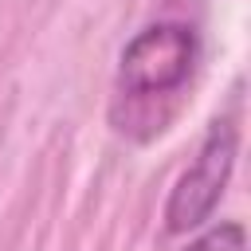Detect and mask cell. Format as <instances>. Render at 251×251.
Returning <instances> with one entry per match:
<instances>
[{"label":"cell","instance_id":"cell-1","mask_svg":"<svg viewBox=\"0 0 251 251\" xmlns=\"http://www.w3.org/2000/svg\"><path fill=\"white\" fill-rule=\"evenodd\" d=\"M200 59V35L184 20L145 24L118 55V98L149 102L176 94Z\"/></svg>","mask_w":251,"mask_h":251},{"label":"cell","instance_id":"cell-2","mask_svg":"<svg viewBox=\"0 0 251 251\" xmlns=\"http://www.w3.org/2000/svg\"><path fill=\"white\" fill-rule=\"evenodd\" d=\"M235 169V126L231 122H212V129L200 141L196 161L176 176L169 200H165V227L169 231H188L212 220L227 180Z\"/></svg>","mask_w":251,"mask_h":251},{"label":"cell","instance_id":"cell-3","mask_svg":"<svg viewBox=\"0 0 251 251\" xmlns=\"http://www.w3.org/2000/svg\"><path fill=\"white\" fill-rule=\"evenodd\" d=\"M184 251H247V231L239 220H224V224L208 227L204 235H196Z\"/></svg>","mask_w":251,"mask_h":251}]
</instances>
